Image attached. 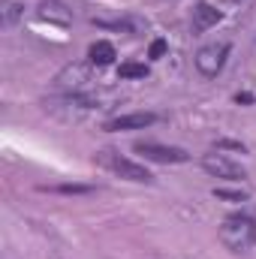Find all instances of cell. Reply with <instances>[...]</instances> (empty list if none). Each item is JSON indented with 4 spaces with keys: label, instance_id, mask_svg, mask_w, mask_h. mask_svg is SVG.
Wrapping results in <instances>:
<instances>
[{
    "label": "cell",
    "instance_id": "cell-6",
    "mask_svg": "<svg viewBox=\"0 0 256 259\" xmlns=\"http://www.w3.org/2000/svg\"><path fill=\"white\" fill-rule=\"evenodd\" d=\"M157 121L160 118L154 112H133V115H118V118L106 121V130H112V133H121V130H145V127H151V124H157Z\"/></svg>",
    "mask_w": 256,
    "mask_h": 259
},
{
    "label": "cell",
    "instance_id": "cell-2",
    "mask_svg": "<svg viewBox=\"0 0 256 259\" xmlns=\"http://www.w3.org/2000/svg\"><path fill=\"white\" fill-rule=\"evenodd\" d=\"M97 163H100V166H106L109 172L121 175L124 181H136V184H151V181H154V175H151L145 166H139L136 160L121 157V154H118V151H112V148L100 151V154H97Z\"/></svg>",
    "mask_w": 256,
    "mask_h": 259
},
{
    "label": "cell",
    "instance_id": "cell-15",
    "mask_svg": "<svg viewBox=\"0 0 256 259\" xmlns=\"http://www.w3.org/2000/svg\"><path fill=\"white\" fill-rule=\"evenodd\" d=\"M163 52H166V42H163V39H154V42H151V58L157 61V58H163Z\"/></svg>",
    "mask_w": 256,
    "mask_h": 259
},
{
    "label": "cell",
    "instance_id": "cell-5",
    "mask_svg": "<svg viewBox=\"0 0 256 259\" xmlns=\"http://www.w3.org/2000/svg\"><path fill=\"white\" fill-rule=\"evenodd\" d=\"M202 169L208 175H214V178H223V181H244L247 178L241 163H235V160H229L223 154H205L202 157Z\"/></svg>",
    "mask_w": 256,
    "mask_h": 259
},
{
    "label": "cell",
    "instance_id": "cell-8",
    "mask_svg": "<svg viewBox=\"0 0 256 259\" xmlns=\"http://www.w3.org/2000/svg\"><path fill=\"white\" fill-rule=\"evenodd\" d=\"M36 15H39L42 21L61 24V27H66V24L72 21L69 6H66V3H61V0H42V3H39V9H36Z\"/></svg>",
    "mask_w": 256,
    "mask_h": 259
},
{
    "label": "cell",
    "instance_id": "cell-12",
    "mask_svg": "<svg viewBox=\"0 0 256 259\" xmlns=\"http://www.w3.org/2000/svg\"><path fill=\"white\" fill-rule=\"evenodd\" d=\"M118 75H121V78H145V75H148V66L145 64H121Z\"/></svg>",
    "mask_w": 256,
    "mask_h": 259
},
{
    "label": "cell",
    "instance_id": "cell-1",
    "mask_svg": "<svg viewBox=\"0 0 256 259\" xmlns=\"http://www.w3.org/2000/svg\"><path fill=\"white\" fill-rule=\"evenodd\" d=\"M253 238H256V223H253V217H247V214H232L220 226V241L232 253H244L253 244Z\"/></svg>",
    "mask_w": 256,
    "mask_h": 259
},
{
    "label": "cell",
    "instance_id": "cell-9",
    "mask_svg": "<svg viewBox=\"0 0 256 259\" xmlns=\"http://www.w3.org/2000/svg\"><path fill=\"white\" fill-rule=\"evenodd\" d=\"M217 21H220V12H217L214 6H208V3H196V9H193V30H196V33L208 30V27L217 24Z\"/></svg>",
    "mask_w": 256,
    "mask_h": 259
},
{
    "label": "cell",
    "instance_id": "cell-13",
    "mask_svg": "<svg viewBox=\"0 0 256 259\" xmlns=\"http://www.w3.org/2000/svg\"><path fill=\"white\" fill-rule=\"evenodd\" d=\"M42 190H49V193H91L94 187H88V184H58V187H42Z\"/></svg>",
    "mask_w": 256,
    "mask_h": 259
},
{
    "label": "cell",
    "instance_id": "cell-11",
    "mask_svg": "<svg viewBox=\"0 0 256 259\" xmlns=\"http://www.w3.org/2000/svg\"><path fill=\"white\" fill-rule=\"evenodd\" d=\"M21 12H24V6H21V3L6 0V3H3V24H6V27H12V24L18 21V15H21Z\"/></svg>",
    "mask_w": 256,
    "mask_h": 259
},
{
    "label": "cell",
    "instance_id": "cell-14",
    "mask_svg": "<svg viewBox=\"0 0 256 259\" xmlns=\"http://www.w3.org/2000/svg\"><path fill=\"white\" fill-rule=\"evenodd\" d=\"M214 196H220V199H232V202H244L247 193H232V190H214Z\"/></svg>",
    "mask_w": 256,
    "mask_h": 259
},
{
    "label": "cell",
    "instance_id": "cell-3",
    "mask_svg": "<svg viewBox=\"0 0 256 259\" xmlns=\"http://www.w3.org/2000/svg\"><path fill=\"white\" fill-rule=\"evenodd\" d=\"M226 55H229V42H211V46H202L196 52L193 64L205 78H214V75H220V69L226 64Z\"/></svg>",
    "mask_w": 256,
    "mask_h": 259
},
{
    "label": "cell",
    "instance_id": "cell-10",
    "mask_svg": "<svg viewBox=\"0 0 256 259\" xmlns=\"http://www.w3.org/2000/svg\"><path fill=\"white\" fill-rule=\"evenodd\" d=\"M88 61L94 66H109L115 61V46L112 42H106V39H97L91 49H88Z\"/></svg>",
    "mask_w": 256,
    "mask_h": 259
},
{
    "label": "cell",
    "instance_id": "cell-7",
    "mask_svg": "<svg viewBox=\"0 0 256 259\" xmlns=\"http://www.w3.org/2000/svg\"><path fill=\"white\" fill-rule=\"evenodd\" d=\"M58 81V88L61 91H66V94H78L88 81H91V75H88V66H81V64H72V66H66L64 72L55 78Z\"/></svg>",
    "mask_w": 256,
    "mask_h": 259
},
{
    "label": "cell",
    "instance_id": "cell-4",
    "mask_svg": "<svg viewBox=\"0 0 256 259\" xmlns=\"http://www.w3.org/2000/svg\"><path fill=\"white\" fill-rule=\"evenodd\" d=\"M133 151L154 163H187L190 160V154L184 148H172V145H160V142H136Z\"/></svg>",
    "mask_w": 256,
    "mask_h": 259
},
{
    "label": "cell",
    "instance_id": "cell-16",
    "mask_svg": "<svg viewBox=\"0 0 256 259\" xmlns=\"http://www.w3.org/2000/svg\"><path fill=\"white\" fill-rule=\"evenodd\" d=\"M217 148H232V151H241L244 154V145L241 142H217Z\"/></svg>",
    "mask_w": 256,
    "mask_h": 259
}]
</instances>
